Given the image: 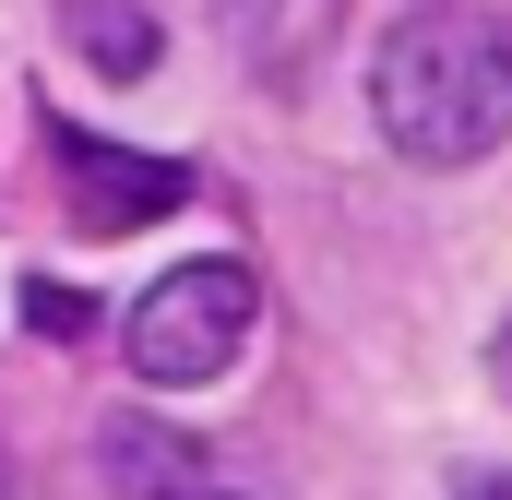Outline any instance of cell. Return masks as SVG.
Instances as JSON below:
<instances>
[{"label": "cell", "mask_w": 512, "mask_h": 500, "mask_svg": "<svg viewBox=\"0 0 512 500\" xmlns=\"http://www.w3.org/2000/svg\"><path fill=\"white\" fill-rule=\"evenodd\" d=\"M60 143V191H72V227L84 239H120V227H155L191 203V167L179 155H131V143H96V131H48Z\"/></svg>", "instance_id": "obj_3"}, {"label": "cell", "mask_w": 512, "mask_h": 500, "mask_svg": "<svg viewBox=\"0 0 512 500\" xmlns=\"http://www.w3.org/2000/svg\"><path fill=\"white\" fill-rule=\"evenodd\" d=\"M489 370H501V393H512V322H501V346H489Z\"/></svg>", "instance_id": "obj_6"}, {"label": "cell", "mask_w": 512, "mask_h": 500, "mask_svg": "<svg viewBox=\"0 0 512 500\" xmlns=\"http://www.w3.org/2000/svg\"><path fill=\"white\" fill-rule=\"evenodd\" d=\"M60 36H72L108 84H143V72L167 60V36H155V12H143V0H60Z\"/></svg>", "instance_id": "obj_4"}, {"label": "cell", "mask_w": 512, "mask_h": 500, "mask_svg": "<svg viewBox=\"0 0 512 500\" xmlns=\"http://www.w3.org/2000/svg\"><path fill=\"white\" fill-rule=\"evenodd\" d=\"M251 322H262L251 262H179V274H155V286L131 298L120 358L143 381H167V393H191V381H227V358L251 346Z\"/></svg>", "instance_id": "obj_2"}, {"label": "cell", "mask_w": 512, "mask_h": 500, "mask_svg": "<svg viewBox=\"0 0 512 500\" xmlns=\"http://www.w3.org/2000/svg\"><path fill=\"white\" fill-rule=\"evenodd\" d=\"M370 108H382V143L417 155V167H477L512 131V60L489 24L465 12H405L370 60Z\"/></svg>", "instance_id": "obj_1"}, {"label": "cell", "mask_w": 512, "mask_h": 500, "mask_svg": "<svg viewBox=\"0 0 512 500\" xmlns=\"http://www.w3.org/2000/svg\"><path fill=\"white\" fill-rule=\"evenodd\" d=\"M24 322H48V334H72V322H84V298H72V286H24Z\"/></svg>", "instance_id": "obj_5"}, {"label": "cell", "mask_w": 512, "mask_h": 500, "mask_svg": "<svg viewBox=\"0 0 512 500\" xmlns=\"http://www.w3.org/2000/svg\"><path fill=\"white\" fill-rule=\"evenodd\" d=\"M501 60H512V24H501Z\"/></svg>", "instance_id": "obj_7"}]
</instances>
